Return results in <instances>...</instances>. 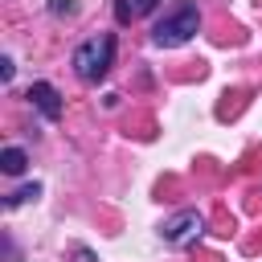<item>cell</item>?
Wrapping results in <instances>:
<instances>
[{
    "mask_svg": "<svg viewBox=\"0 0 262 262\" xmlns=\"http://www.w3.org/2000/svg\"><path fill=\"white\" fill-rule=\"evenodd\" d=\"M111 66H115V37H111V33H98V37H90V41H82V45L74 49V74H78L82 82L106 78Z\"/></svg>",
    "mask_w": 262,
    "mask_h": 262,
    "instance_id": "1",
    "label": "cell"
},
{
    "mask_svg": "<svg viewBox=\"0 0 262 262\" xmlns=\"http://www.w3.org/2000/svg\"><path fill=\"white\" fill-rule=\"evenodd\" d=\"M78 262H94V258H90V250H78Z\"/></svg>",
    "mask_w": 262,
    "mask_h": 262,
    "instance_id": "10",
    "label": "cell"
},
{
    "mask_svg": "<svg viewBox=\"0 0 262 262\" xmlns=\"http://www.w3.org/2000/svg\"><path fill=\"white\" fill-rule=\"evenodd\" d=\"M12 70H16L12 57H0V78H4V82H12Z\"/></svg>",
    "mask_w": 262,
    "mask_h": 262,
    "instance_id": "9",
    "label": "cell"
},
{
    "mask_svg": "<svg viewBox=\"0 0 262 262\" xmlns=\"http://www.w3.org/2000/svg\"><path fill=\"white\" fill-rule=\"evenodd\" d=\"M29 98H33V106H37L49 123L61 119V94H57V86H49V82H33V86H29Z\"/></svg>",
    "mask_w": 262,
    "mask_h": 262,
    "instance_id": "4",
    "label": "cell"
},
{
    "mask_svg": "<svg viewBox=\"0 0 262 262\" xmlns=\"http://www.w3.org/2000/svg\"><path fill=\"white\" fill-rule=\"evenodd\" d=\"M49 12L61 16V12H74V0H49Z\"/></svg>",
    "mask_w": 262,
    "mask_h": 262,
    "instance_id": "7",
    "label": "cell"
},
{
    "mask_svg": "<svg viewBox=\"0 0 262 262\" xmlns=\"http://www.w3.org/2000/svg\"><path fill=\"white\" fill-rule=\"evenodd\" d=\"M33 196H41V184H25V188H16V192L8 196V209H16V205H25V201H33Z\"/></svg>",
    "mask_w": 262,
    "mask_h": 262,
    "instance_id": "6",
    "label": "cell"
},
{
    "mask_svg": "<svg viewBox=\"0 0 262 262\" xmlns=\"http://www.w3.org/2000/svg\"><path fill=\"white\" fill-rule=\"evenodd\" d=\"M201 229H205V217H201V213H192V209H184V213L168 217L160 233H164V242H168V246H192V242L201 237Z\"/></svg>",
    "mask_w": 262,
    "mask_h": 262,
    "instance_id": "3",
    "label": "cell"
},
{
    "mask_svg": "<svg viewBox=\"0 0 262 262\" xmlns=\"http://www.w3.org/2000/svg\"><path fill=\"white\" fill-rule=\"evenodd\" d=\"M25 164H29V156H25L20 147H4V151H0V168H4L8 176H20Z\"/></svg>",
    "mask_w": 262,
    "mask_h": 262,
    "instance_id": "5",
    "label": "cell"
},
{
    "mask_svg": "<svg viewBox=\"0 0 262 262\" xmlns=\"http://www.w3.org/2000/svg\"><path fill=\"white\" fill-rule=\"evenodd\" d=\"M196 29H201V12H196V4H180L172 16H164V20L151 29V41H156L160 49H176V45L192 41Z\"/></svg>",
    "mask_w": 262,
    "mask_h": 262,
    "instance_id": "2",
    "label": "cell"
},
{
    "mask_svg": "<svg viewBox=\"0 0 262 262\" xmlns=\"http://www.w3.org/2000/svg\"><path fill=\"white\" fill-rule=\"evenodd\" d=\"M156 4H160V0H131V12H135V16H143V12H151Z\"/></svg>",
    "mask_w": 262,
    "mask_h": 262,
    "instance_id": "8",
    "label": "cell"
}]
</instances>
